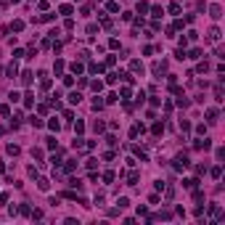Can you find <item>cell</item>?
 <instances>
[{"label": "cell", "instance_id": "1", "mask_svg": "<svg viewBox=\"0 0 225 225\" xmlns=\"http://www.w3.org/2000/svg\"><path fill=\"white\" fill-rule=\"evenodd\" d=\"M188 164H191V162H188V156H185V154H180V156L175 159V170H185Z\"/></svg>", "mask_w": 225, "mask_h": 225}, {"label": "cell", "instance_id": "2", "mask_svg": "<svg viewBox=\"0 0 225 225\" xmlns=\"http://www.w3.org/2000/svg\"><path fill=\"white\" fill-rule=\"evenodd\" d=\"M209 11H212V19H220V16H223V8L220 6H212Z\"/></svg>", "mask_w": 225, "mask_h": 225}, {"label": "cell", "instance_id": "3", "mask_svg": "<svg viewBox=\"0 0 225 225\" xmlns=\"http://www.w3.org/2000/svg\"><path fill=\"white\" fill-rule=\"evenodd\" d=\"M79 101H82L79 93H69V103H79Z\"/></svg>", "mask_w": 225, "mask_h": 225}, {"label": "cell", "instance_id": "4", "mask_svg": "<svg viewBox=\"0 0 225 225\" xmlns=\"http://www.w3.org/2000/svg\"><path fill=\"white\" fill-rule=\"evenodd\" d=\"M11 29H13V32H21V29H24V21H13Z\"/></svg>", "mask_w": 225, "mask_h": 225}, {"label": "cell", "instance_id": "5", "mask_svg": "<svg viewBox=\"0 0 225 225\" xmlns=\"http://www.w3.org/2000/svg\"><path fill=\"white\" fill-rule=\"evenodd\" d=\"M151 130H154V135H162V130H164V125H162V122H156V125H154Z\"/></svg>", "mask_w": 225, "mask_h": 225}, {"label": "cell", "instance_id": "6", "mask_svg": "<svg viewBox=\"0 0 225 225\" xmlns=\"http://www.w3.org/2000/svg\"><path fill=\"white\" fill-rule=\"evenodd\" d=\"M130 69H132V72H143V66H140V61H132V64H130Z\"/></svg>", "mask_w": 225, "mask_h": 225}, {"label": "cell", "instance_id": "7", "mask_svg": "<svg viewBox=\"0 0 225 225\" xmlns=\"http://www.w3.org/2000/svg\"><path fill=\"white\" fill-rule=\"evenodd\" d=\"M21 82H24V85H29V82H32V74L24 72V74H21Z\"/></svg>", "mask_w": 225, "mask_h": 225}, {"label": "cell", "instance_id": "8", "mask_svg": "<svg viewBox=\"0 0 225 225\" xmlns=\"http://www.w3.org/2000/svg\"><path fill=\"white\" fill-rule=\"evenodd\" d=\"M207 117H209V122H217V111H215V109H209V111H207Z\"/></svg>", "mask_w": 225, "mask_h": 225}, {"label": "cell", "instance_id": "9", "mask_svg": "<svg viewBox=\"0 0 225 225\" xmlns=\"http://www.w3.org/2000/svg\"><path fill=\"white\" fill-rule=\"evenodd\" d=\"M146 11H148V3H143V0H140V3H138V13H146Z\"/></svg>", "mask_w": 225, "mask_h": 225}, {"label": "cell", "instance_id": "10", "mask_svg": "<svg viewBox=\"0 0 225 225\" xmlns=\"http://www.w3.org/2000/svg\"><path fill=\"white\" fill-rule=\"evenodd\" d=\"M16 72H19V69H16V64L8 66V77H16Z\"/></svg>", "mask_w": 225, "mask_h": 225}, {"label": "cell", "instance_id": "11", "mask_svg": "<svg viewBox=\"0 0 225 225\" xmlns=\"http://www.w3.org/2000/svg\"><path fill=\"white\" fill-rule=\"evenodd\" d=\"M61 13L64 16H72V6H61Z\"/></svg>", "mask_w": 225, "mask_h": 225}, {"label": "cell", "instance_id": "12", "mask_svg": "<svg viewBox=\"0 0 225 225\" xmlns=\"http://www.w3.org/2000/svg\"><path fill=\"white\" fill-rule=\"evenodd\" d=\"M13 3H19V0H13Z\"/></svg>", "mask_w": 225, "mask_h": 225}]
</instances>
